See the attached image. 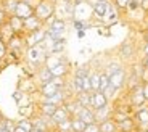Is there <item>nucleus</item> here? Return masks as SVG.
Masks as SVG:
<instances>
[{
  "instance_id": "1",
  "label": "nucleus",
  "mask_w": 148,
  "mask_h": 132,
  "mask_svg": "<svg viewBox=\"0 0 148 132\" xmlns=\"http://www.w3.org/2000/svg\"><path fill=\"white\" fill-rule=\"evenodd\" d=\"M34 15L42 23L48 21L50 18H53L56 15V3L52 2V0H40L39 5L34 8Z\"/></svg>"
},
{
  "instance_id": "2",
  "label": "nucleus",
  "mask_w": 148,
  "mask_h": 132,
  "mask_svg": "<svg viewBox=\"0 0 148 132\" xmlns=\"http://www.w3.org/2000/svg\"><path fill=\"white\" fill-rule=\"evenodd\" d=\"M118 56L121 61L124 63H134L137 61V48H135V44L132 41H124L118 48Z\"/></svg>"
},
{
  "instance_id": "3",
  "label": "nucleus",
  "mask_w": 148,
  "mask_h": 132,
  "mask_svg": "<svg viewBox=\"0 0 148 132\" xmlns=\"http://www.w3.org/2000/svg\"><path fill=\"white\" fill-rule=\"evenodd\" d=\"M126 97H127V102H129L135 110H138V108L147 105V100H145V95H143V84H140L135 89L129 90L126 94Z\"/></svg>"
},
{
  "instance_id": "4",
  "label": "nucleus",
  "mask_w": 148,
  "mask_h": 132,
  "mask_svg": "<svg viewBox=\"0 0 148 132\" xmlns=\"http://www.w3.org/2000/svg\"><path fill=\"white\" fill-rule=\"evenodd\" d=\"M90 7H92L93 18L100 19V21L103 23V18L106 16L108 10H110V7H111V2L110 0H93Z\"/></svg>"
},
{
  "instance_id": "5",
  "label": "nucleus",
  "mask_w": 148,
  "mask_h": 132,
  "mask_svg": "<svg viewBox=\"0 0 148 132\" xmlns=\"http://www.w3.org/2000/svg\"><path fill=\"white\" fill-rule=\"evenodd\" d=\"M47 37V28H42L39 31H34V32H29V34H24V41H26V47L31 48V47H36V45L42 44Z\"/></svg>"
},
{
  "instance_id": "6",
  "label": "nucleus",
  "mask_w": 148,
  "mask_h": 132,
  "mask_svg": "<svg viewBox=\"0 0 148 132\" xmlns=\"http://www.w3.org/2000/svg\"><path fill=\"white\" fill-rule=\"evenodd\" d=\"M134 119H135V122H137L138 132H148V103L145 105V107L135 110Z\"/></svg>"
},
{
  "instance_id": "7",
  "label": "nucleus",
  "mask_w": 148,
  "mask_h": 132,
  "mask_svg": "<svg viewBox=\"0 0 148 132\" xmlns=\"http://www.w3.org/2000/svg\"><path fill=\"white\" fill-rule=\"evenodd\" d=\"M126 81H127V69L126 68H122V69H119L118 73L111 74L110 76V85H113V87L116 89V90H124V87H126Z\"/></svg>"
},
{
  "instance_id": "8",
  "label": "nucleus",
  "mask_w": 148,
  "mask_h": 132,
  "mask_svg": "<svg viewBox=\"0 0 148 132\" xmlns=\"http://www.w3.org/2000/svg\"><path fill=\"white\" fill-rule=\"evenodd\" d=\"M18 90L26 94V95H32V94H37L39 85L34 81V77H23L18 81Z\"/></svg>"
},
{
  "instance_id": "9",
  "label": "nucleus",
  "mask_w": 148,
  "mask_h": 132,
  "mask_svg": "<svg viewBox=\"0 0 148 132\" xmlns=\"http://www.w3.org/2000/svg\"><path fill=\"white\" fill-rule=\"evenodd\" d=\"M106 105H110V100L105 97L103 92H92L90 94V108L92 110H100V108L106 107Z\"/></svg>"
},
{
  "instance_id": "10",
  "label": "nucleus",
  "mask_w": 148,
  "mask_h": 132,
  "mask_svg": "<svg viewBox=\"0 0 148 132\" xmlns=\"http://www.w3.org/2000/svg\"><path fill=\"white\" fill-rule=\"evenodd\" d=\"M34 79H36L37 85L40 87V85H44V84H47V82L53 81V74H52V71H50V68L44 65V66L39 68V71H37V74H36Z\"/></svg>"
},
{
  "instance_id": "11",
  "label": "nucleus",
  "mask_w": 148,
  "mask_h": 132,
  "mask_svg": "<svg viewBox=\"0 0 148 132\" xmlns=\"http://www.w3.org/2000/svg\"><path fill=\"white\" fill-rule=\"evenodd\" d=\"M42 28H45L44 23L37 18L36 15H32V16H29V18L24 19V34L34 32V31H39V29H42Z\"/></svg>"
},
{
  "instance_id": "12",
  "label": "nucleus",
  "mask_w": 148,
  "mask_h": 132,
  "mask_svg": "<svg viewBox=\"0 0 148 132\" xmlns=\"http://www.w3.org/2000/svg\"><path fill=\"white\" fill-rule=\"evenodd\" d=\"M66 28H68V23H66V19H63V18H58V16H55V19H53V21L50 23V26L47 28V31H48V32L64 34V32H66Z\"/></svg>"
},
{
  "instance_id": "13",
  "label": "nucleus",
  "mask_w": 148,
  "mask_h": 132,
  "mask_svg": "<svg viewBox=\"0 0 148 132\" xmlns=\"http://www.w3.org/2000/svg\"><path fill=\"white\" fill-rule=\"evenodd\" d=\"M76 116L79 118V119H82V121L85 122V124H95V111L92 110V108H87V107H82L81 110L77 111V114Z\"/></svg>"
},
{
  "instance_id": "14",
  "label": "nucleus",
  "mask_w": 148,
  "mask_h": 132,
  "mask_svg": "<svg viewBox=\"0 0 148 132\" xmlns=\"http://www.w3.org/2000/svg\"><path fill=\"white\" fill-rule=\"evenodd\" d=\"M118 129L119 132H138V127H137V122L134 119V116L127 118L124 121L118 122Z\"/></svg>"
},
{
  "instance_id": "15",
  "label": "nucleus",
  "mask_w": 148,
  "mask_h": 132,
  "mask_svg": "<svg viewBox=\"0 0 148 132\" xmlns=\"http://www.w3.org/2000/svg\"><path fill=\"white\" fill-rule=\"evenodd\" d=\"M8 24L11 26V29L15 31V34H23L24 36V19L19 18L16 15L8 16Z\"/></svg>"
},
{
  "instance_id": "16",
  "label": "nucleus",
  "mask_w": 148,
  "mask_h": 132,
  "mask_svg": "<svg viewBox=\"0 0 148 132\" xmlns=\"http://www.w3.org/2000/svg\"><path fill=\"white\" fill-rule=\"evenodd\" d=\"M95 111V121L97 124H100V122L106 121V119H110L111 118V113H113V107H111V103L110 105H106V107L100 108V110H93Z\"/></svg>"
},
{
  "instance_id": "17",
  "label": "nucleus",
  "mask_w": 148,
  "mask_h": 132,
  "mask_svg": "<svg viewBox=\"0 0 148 132\" xmlns=\"http://www.w3.org/2000/svg\"><path fill=\"white\" fill-rule=\"evenodd\" d=\"M15 15L19 16V18H23V19H26V18H29V16L34 15V8L29 7L27 3H24V2H21V0H19V2H18V7H16Z\"/></svg>"
},
{
  "instance_id": "18",
  "label": "nucleus",
  "mask_w": 148,
  "mask_h": 132,
  "mask_svg": "<svg viewBox=\"0 0 148 132\" xmlns=\"http://www.w3.org/2000/svg\"><path fill=\"white\" fill-rule=\"evenodd\" d=\"M13 36H15V31L11 29V26L8 24V21L5 23L3 26H0V41L2 42L8 44V42L13 39Z\"/></svg>"
},
{
  "instance_id": "19",
  "label": "nucleus",
  "mask_w": 148,
  "mask_h": 132,
  "mask_svg": "<svg viewBox=\"0 0 148 132\" xmlns=\"http://www.w3.org/2000/svg\"><path fill=\"white\" fill-rule=\"evenodd\" d=\"M69 118H71V114L68 113V110L61 105V107H58V108H56V111L52 114V121L55 122V124H58V122L66 121V119H69Z\"/></svg>"
},
{
  "instance_id": "20",
  "label": "nucleus",
  "mask_w": 148,
  "mask_h": 132,
  "mask_svg": "<svg viewBox=\"0 0 148 132\" xmlns=\"http://www.w3.org/2000/svg\"><path fill=\"white\" fill-rule=\"evenodd\" d=\"M100 74H101V69L98 68H92L89 77H90V84H92V92H98L100 90Z\"/></svg>"
},
{
  "instance_id": "21",
  "label": "nucleus",
  "mask_w": 148,
  "mask_h": 132,
  "mask_svg": "<svg viewBox=\"0 0 148 132\" xmlns=\"http://www.w3.org/2000/svg\"><path fill=\"white\" fill-rule=\"evenodd\" d=\"M56 108H58L56 105H50V103H44V102L37 103V111H39V114H44V116H52L56 111Z\"/></svg>"
},
{
  "instance_id": "22",
  "label": "nucleus",
  "mask_w": 148,
  "mask_h": 132,
  "mask_svg": "<svg viewBox=\"0 0 148 132\" xmlns=\"http://www.w3.org/2000/svg\"><path fill=\"white\" fill-rule=\"evenodd\" d=\"M122 68H124V65H122L119 60H113V61H110V63H106V65H105L103 71L108 74V76H111V74L118 73V71L122 69Z\"/></svg>"
},
{
  "instance_id": "23",
  "label": "nucleus",
  "mask_w": 148,
  "mask_h": 132,
  "mask_svg": "<svg viewBox=\"0 0 148 132\" xmlns=\"http://www.w3.org/2000/svg\"><path fill=\"white\" fill-rule=\"evenodd\" d=\"M118 19H119V11L116 10L114 7H113V3H111V7H110V10H108L106 16L103 18V23L110 26V24H114V23H118Z\"/></svg>"
},
{
  "instance_id": "24",
  "label": "nucleus",
  "mask_w": 148,
  "mask_h": 132,
  "mask_svg": "<svg viewBox=\"0 0 148 132\" xmlns=\"http://www.w3.org/2000/svg\"><path fill=\"white\" fill-rule=\"evenodd\" d=\"M98 127H100V132H119L118 124H116L111 118H110V119H106V121H103V122H100Z\"/></svg>"
},
{
  "instance_id": "25",
  "label": "nucleus",
  "mask_w": 148,
  "mask_h": 132,
  "mask_svg": "<svg viewBox=\"0 0 148 132\" xmlns=\"http://www.w3.org/2000/svg\"><path fill=\"white\" fill-rule=\"evenodd\" d=\"M18 2L19 0H2V7H3V10L7 11V15L11 16V15H15V11H16V7H18Z\"/></svg>"
},
{
  "instance_id": "26",
  "label": "nucleus",
  "mask_w": 148,
  "mask_h": 132,
  "mask_svg": "<svg viewBox=\"0 0 148 132\" xmlns=\"http://www.w3.org/2000/svg\"><path fill=\"white\" fill-rule=\"evenodd\" d=\"M90 94H92V92H90ZM90 94H87V92H81V94H77V95H74V98L77 100V103L81 105V107L90 108Z\"/></svg>"
},
{
  "instance_id": "27",
  "label": "nucleus",
  "mask_w": 148,
  "mask_h": 132,
  "mask_svg": "<svg viewBox=\"0 0 148 132\" xmlns=\"http://www.w3.org/2000/svg\"><path fill=\"white\" fill-rule=\"evenodd\" d=\"M90 71H92V68H90L89 65H82V66H79V68H76V69H74L73 76L84 79L85 76H89V74H90Z\"/></svg>"
},
{
  "instance_id": "28",
  "label": "nucleus",
  "mask_w": 148,
  "mask_h": 132,
  "mask_svg": "<svg viewBox=\"0 0 148 132\" xmlns=\"http://www.w3.org/2000/svg\"><path fill=\"white\" fill-rule=\"evenodd\" d=\"M85 122L82 121V119H79L77 116H73L71 118V127H73V131L74 132H82L85 129Z\"/></svg>"
},
{
  "instance_id": "29",
  "label": "nucleus",
  "mask_w": 148,
  "mask_h": 132,
  "mask_svg": "<svg viewBox=\"0 0 148 132\" xmlns=\"http://www.w3.org/2000/svg\"><path fill=\"white\" fill-rule=\"evenodd\" d=\"M16 126L18 127H21L23 131H26V132H32V121L31 119H27V118H21V119H18L16 121Z\"/></svg>"
},
{
  "instance_id": "30",
  "label": "nucleus",
  "mask_w": 148,
  "mask_h": 132,
  "mask_svg": "<svg viewBox=\"0 0 148 132\" xmlns=\"http://www.w3.org/2000/svg\"><path fill=\"white\" fill-rule=\"evenodd\" d=\"M71 131H73V127H71V118L66 119V121L58 122L55 127V132H71Z\"/></svg>"
},
{
  "instance_id": "31",
  "label": "nucleus",
  "mask_w": 148,
  "mask_h": 132,
  "mask_svg": "<svg viewBox=\"0 0 148 132\" xmlns=\"http://www.w3.org/2000/svg\"><path fill=\"white\" fill-rule=\"evenodd\" d=\"M103 94H105V97H106L108 100H110V103L113 102L114 98H118V95H119V90H116L113 85H108L106 89L103 90Z\"/></svg>"
},
{
  "instance_id": "32",
  "label": "nucleus",
  "mask_w": 148,
  "mask_h": 132,
  "mask_svg": "<svg viewBox=\"0 0 148 132\" xmlns=\"http://www.w3.org/2000/svg\"><path fill=\"white\" fill-rule=\"evenodd\" d=\"M110 2L113 3V7H114L119 13H124L126 8H127V3H129V0H110Z\"/></svg>"
},
{
  "instance_id": "33",
  "label": "nucleus",
  "mask_w": 148,
  "mask_h": 132,
  "mask_svg": "<svg viewBox=\"0 0 148 132\" xmlns=\"http://www.w3.org/2000/svg\"><path fill=\"white\" fill-rule=\"evenodd\" d=\"M108 85H110V76L101 69V74H100V92H103Z\"/></svg>"
},
{
  "instance_id": "34",
  "label": "nucleus",
  "mask_w": 148,
  "mask_h": 132,
  "mask_svg": "<svg viewBox=\"0 0 148 132\" xmlns=\"http://www.w3.org/2000/svg\"><path fill=\"white\" fill-rule=\"evenodd\" d=\"M2 127H5L8 132H13L16 129V121L15 119H8V118H5L3 121H2Z\"/></svg>"
},
{
  "instance_id": "35",
  "label": "nucleus",
  "mask_w": 148,
  "mask_h": 132,
  "mask_svg": "<svg viewBox=\"0 0 148 132\" xmlns=\"http://www.w3.org/2000/svg\"><path fill=\"white\" fill-rule=\"evenodd\" d=\"M73 26L76 31H85L89 28V23H85L84 19H73Z\"/></svg>"
},
{
  "instance_id": "36",
  "label": "nucleus",
  "mask_w": 148,
  "mask_h": 132,
  "mask_svg": "<svg viewBox=\"0 0 148 132\" xmlns=\"http://www.w3.org/2000/svg\"><path fill=\"white\" fill-rule=\"evenodd\" d=\"M82 92H87V94L92 92V84H90V77L89 76H85L84 79H82Z\"/></svg>"
},
{
  "instance_id": "37",
  "label": "nucleus",
  "mask_w": 148,
  "mask_h": 132,
  "mask_svg": "<svg viewBox=\"0 0 148 132\" xmlns=\"http://www.w3.org/2000/svg\"><path fill=\"white\" fill-rule=\"evenodd\" d=\"M7 55H8V47H7V44L5 42H2L0 41V60H7Z\"/></svg>"
},
{
  "instance_id": "38",
  "label": "nucleus",
  "mask_w": 148,
  "mask_h": 132,
  "mask_svg": "<svg viewBox=\"0 0 148 132\" xmlns=\"http://www.w3.org/2000/svg\"><path fill=\"white\" fill-rule=\"evenodd\" d=\"M7 21H8V15H7V11L3 10V7L0 5V26H3Z\"/></svg>"
},
{
  "instance_id": "39",
  "label": "nucleus",
  "mask_w": 148,
  "mask_h": 132,
  "mask_svg": "<svg viewBox=\"0 0 148 132\" xmlns=\"http://www.w3.org/2000/svg\"><path fill=\"white\" fill-rule=\"evenodd\" d=\"M82 132H100V127H98V124H87L85 126V129Z\"/></svg>"
},
{
  "instance_id": "40",
  "label": "nucleus",
  "mask_w": 148,
  "mask_h": 132,
  "mask_svg": "<svg viewBox=\"0 0 148 132\" xmlns=\"http://www.w3.org/2000/svg\"><path fill=\"white\" fill-rule=\"evenodd\" d=\"M26 97V94H23V92H19V90H16L15 94H13V100H15L18 105H21V100Z\"/></svg>"
},
{
  "instance_id": "41",
  "label": "nucleus",
  "mask_w": 148,
  "mask_h": 132,
  "mask_svg": "<svg viewBox=\"0 0 148 132\" xmlns=\"http://www.w3.org/2000/svg\"><path fill=\"white\" fill-rule=\"evenodd\" d=\"M21 2H24V3H27L29 7L36 8L37 5H39V2H40V0H21Z\"/></svg>"
},
{
  "instance_id": "42",
  "label": "nucleus",
  "mask_w": 148,
  "mask_h": 132,
  "mask_svg": "<svg viewBox=\"0 0 148 132\" xmlns=\"http://www.w3.org/2000/svg\"><path fill=\"white\" fill-rule=\"evenodd\" d=\"M140 8L148 15V0H140Z\"/></svg>"
},
{
  "instance_id": "43",
  "label": "nucleus",
  "mask_w": 148,
  "mask_h": 132,
  "mask_svg": "<svg viewBox=\"0 0 148 132\" xmlns=\"http://www.w3.org/2000/svg\"><path fill=\"white\" fill-rule=\"evenodd\" d=\"M147 56H148V44H145L143 48H142V56H140V58H147ZM140 58H138V60H140Z\"/></svg>"
},
{
  "instance_id": "44",
  "label": "nucleus",
  "mask_w": 148,
  "mask_h": 132,
  "mask_svg": "<svg viewBox=\"0 0 148 132\" xmlns=\"http://www.w3.org/2000/svg\"><path fill=\"white\" fill-rule=\"evenodd\" d=\"M143 95H145V100L148 103V82H143Z\"/></svg>"
},
{
  "instance_id": "45",
  "label": "nucleus",
  "mask_w": 148,
  "mask_h": 132,
  "mask_svg": "<svg viewBox=\"0 0 148 132\" xmlns=\"http://www.w3.org/2000/svg\"><path fill=\"white\" fill-rule=\"evenodd\" d=\"M138 61H140L142 65H143V68H145V69H148V56H147V58H140Z\"/></svg>"
},
{
  "instance_id": "46",
  "label": "nucleus",
  "mask_w": 148,
  "mask_h": 132,
  "mask_svg": "<svg viewBox=\"0 0 148 132\" xmlns=\"http://www.w3.org/2000/svg\"><path fill=\"white\" fill-rule=\"evenodd\" d=\"M5 66H7V63H5L3 60H0V73L3 71V68H5Z\"/></svg>"
},
{
  "instance_id": "47",
  "label": "nucleus",
  "mask_w": 148,
  "mask_h": 132,
  "mask_svg": "<svg viewBox=\"0 0 148 132\" xmlns=\"http://www.w3.org/2000/svg\"><path fill=\"white\" fill-rule=\"evenodd\" d=\"M84 36H85V31H77V37H79V39H82Z\"/></svg>"
},
{
  "instance_id": "48",
  "label": "nucleus",
  "mask_w": 148,
  "mask_h": 132,
  "mask_svg": "<svg viewBox=\"0 0 148 132\" xmlns=\"http://www.w3.org/2000/svg\"><path fill=\"white\" fill-rule=\"evenodd\" d=\"M13 132H26V131H23L21 127H18V126H16V129H15V131H13Z\"/></svg>"
},
{
  "instance_id": "49",
  "label": "nucleus",
  "mask_w": 148,
  "mask_h": 132,
  "mask_svg": "<svg viewBox=\"0 0 148 132\" xmlns=\"http://www.w3.org/2000/svg\"><path fill=\"white\" fill-rule=\"evenodd\" d=\"M3 119H5V116L2 114V111H0V124H2V121H3Z\"/></svg>"
},
{
  "instance_id": "50",
  "label": "nucleus",
  "mask_w": 148,
  "mask_h": 132,
  "mask_svg": "<svg viewBox=\"0 0 148 132\" xmlns=\"http://www.w3.org/2000/svg\"><path fill=\"white\" fill-rule=\"evenodd\" d=\"M0 132H8V131L5 127H2V124H0Z\"/></svg>"
},
{
  "instance_id": "51",
  "label": "nucleus",
  "mask_w": 148,
  "mask_h": 132,
  "mask_svg": "<svg viewBox=\"0 0 148 132\" xmlns=\"http://www.w3.org/2000/svg\"><path fill=\"white\" fill-rule=\"evenodd\" d=\"M32 132H44V131H37V129H32Z\"/></svg>"
},
{
  "instance_id": "52",
  "label": "nucleus",
  "mask_w": 148,
  "mask_h": 132,
  "mask_svg": "<svg viewBox=\"0 0 148 132\" xmlns=\"http://www.w3.org/2000/svg\"><path fill=\"white\" fill-rule=\"evenodd\" d=\"M0 3H2V0H0Z\"/></svg>"
},
{
  "instance_id": "53",
  "label": "nucleus",
  "mask_w": 148,
  "mask_h": 132,
  "mask_svg": "<svg viewBox=\"0 0 148 132\" xmlns=\"http://www.w3.org/2000/svg\"><path fill=\"white\" fill-rule=\"evenodd\" d=\"M71 132H74V131H71Z\"/></svg>"
},
{
  "instance_id": "54",
  "label": "nucleus",
  "mask_w": 148,
  "mask_h": 132,
  "mask_svg": "<svg viewBox=\"0 0 148 132\" xmlns=\"http://www.w3.org/2000/svg\"><path fill=\"white\" fill-rule=\"evenodd\" d=\"M147 18H148V15H147Z\"/></svg>"
}]
</instances>
